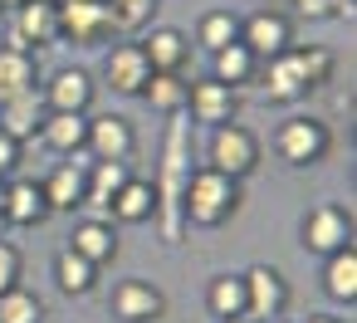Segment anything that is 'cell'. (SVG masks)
I'll use <instances>...</instances> for the list:
<instances>
[{"mask_svg":"<svg viewBox=\"0 0 357 323\" xmlns=\"http://www.w3.org/2000/svg\"><path fill=\"white\" fill-rule=\"evenodd\" d=\"M240 186H245V181H230V176L215 172V167H191L186 191H181V220L196 225V230H220V225H230V220L240 216V201H245Z\"/></svg>","mask_w":357,"mask_h":323,"instance_id":"6da1fadb","label":"cell"},{"mask_svg":"<svg viewBox=\"0 0 357 323\" xmlns=\"http://www.w3.org/2000/svg\"><path fill=\"white\" fill-rule=\"evenodd\" d=\"M186 176H191V157H186V123H172L167 128V157H162V176L152 181L157 186V220L167 230V240L181 235V191H186Z\"/></svg>","mask_w":357,"mask_h":323,"instance_id":"7a4b0ae2","label":"cell"},{"mask_svg":"<svg viewBox=\"0 0 357 323\" xmlns=\"http://www.w3.org/2000/svg\"><path fill=\"white\" fill-rule=\"evenodd\" d=\"M259 162H264L259 133H250L245 123H220V128H211V137H206V167L225 172L230 181H245V176L259 172Z\"/></svg>","mask_w":357,"mask_h":323,"instance_id":"3957f363","label":"cell"},{"mask_svg":"<svg viewBox=\"0 0 357 323\" xmlns=\"http://www.w3.org/2000/svg\"><path fill=\"white\" fill-rule=\"evenodd\" d=\"M274 152H279V162H289L298 172L303 167H318L333 152V128L323 118H313V113H289L274 128Z\"/></svg>","mask_w":357,"mask_h":323,"instance_id":"277c9868","label":"cell"},{"mask_svg":"<svg viewBox=\"0 0 357 323\" xmlns=\"http://www.w3.org/2000/svg\"><path fill=\"white\" fill-rule=\"evenodd\" d=\"M298 245H303V255H313V260H328V255L347 250V245H352V211H347L342 201H318V206L303 211V220H298Z\"/></svg>","mask_w":357,"mask_h":323,"instance_id":"5b68a950","label":"cell"},{"mask_svg":"<svg viewBox=\"0 0 357 323\" xmlns=\"http://www.w3.org/2000/svg\"><path fill=\"white\" fill-rule=\"evenodd\" d=\"M167 308H172L167 289H162L157 279H142V274L118 279L113 294H108V313H113L118 323H162Z\"/></svg>","mask_w":357,"mask_h":323,"instance_id":"8992f818","label":"cell"},{"mask_svg":"<svg viewBox=\"0 0 357 323\" xmlns=\"http://www.w3.org/2000/svg\"><path fill=\"white\" fill-rule=\"evenodd\" d=\"M6 45L10 50H50L59 45V10H54V0H25V6L6 10Z\"/></svg>","mask_w":357,"mask_h":323,"instance_id":"52a82bcc","label":"cell"},{"mask_svg":"<svg viewBox=\"0 0 357 323\" xmlns=\"http://www.w3.org/2000/svg\"><path fill=\"white\" fill-rule=\"evenodd\" d=\"M59 10V40L69 45H84V50H98V45H113V15H108V0H54Z\"/></svg>","mask_w":357,"mask_h":323,"instance_id":"ba28073f","label":"cell"},{"mask_svg":"<svg viewBox=\"0 0 357 323\" xmlns=\"http://www.w3.org/2000/svg\"><path fill=\"white\" fill-rule=\"evenodd\" d=\"M240 274H245V318L274 323V318L289 313L294 289H289L284 269H274V264H250V269H240Z\"/></svg>","mask_w":357,"mask_h":323,"instance_id":"9c48e42d","label":"cell"},{"mask_svg":"<svg viewBox=\"0 0 357 323\" xmlns=\"http://www.w3.org/2000/svg\"><path fill=\"white\" fill-rule=\"evenodd\" d=\"M93 79H103L118 98H137L147 89V79H152V64H147V54H142L137 40H118V45L103 50V64H98Z\"/></svg>","mask_w":357,"mask_h":323,"instance_id":"30bf717a","label":"cell"},{"mask_svg":"<svg viewBox=\"0 0 357 323\" xmlns=\"http://www.w3.org/2000/svg\"><path fill=\"white\" fill-rule=\"evenodd\" d=\"M40 98H45L50 113H93V103H98V79H93V69L64 64V69H54V74L40 84Z\"/></svg>","mask_w":357,"mask_h":323,"instance_id":"8fae6325","label":"cell"},{"mask_svg":"<svg viewBox=\"0 0 357 323\" xmlns=\"http://www.w3.org/2000/svg\"><path fill=\"white\" fill-rule=\"evenodd\" d=\"M84 152L93 162H132L137 157V128L123 113H89V137Z\"/></svg>","mask_w":357,"mask_h":323,"instance_id":"7c38bea8","label":"cell"},{"mask_svg":"<svg viewBox=\"0 0 357 323\" xmlns=\"http://www.w3.org/2000/svg\"><path fill=\"white\" fill-rule=\"evenodd\" d=\"M186 113L201 128H220V123H240V89L220 84V79H191L186 84Z\"/></svg>","mask_w":357,"mask_h":323,"instance_id":"4fadbf2b","label":"cell"},{"mask_svg":"<svg viewBox=\"0 0 357 323\" xmlns=\"http://www.w3.org/2000/svg\"><path fill=\"white\" fill-rule=\"evenodd\" d=\"M240 45L264 64L274 54H284L294 45V20L279 15V10H255V15H240Z\"/></svg>","mask_w":357,"mask_h":323,"instance_id":"5bb4252c","label":"cell"},{"mask_svg":"<svg viewBox=\"0 0 357 323\" xmlns=\"http://www.w3.org/2000/svg\"><path fill=\"white\" fill-rule=\"evenodd\" d=\"M89 152H74V157H64L40 186H45V201H50V211H84V196H89Z\"/></svg>","mask_w":357,"mask_h":323,"instance_id":"9a60e30c","label":"cell"},{"mask_svg":"<svg viewBox=\"0 0 357 323\" xmlns=\"http://www.w3.org/2000/svg\"><path fill=\"white\" fill-rule=\"evenodd\" d=\"M50 201H45V186L30 181V176H10L6 181V206H0V225H15V230H40L50 220Z\"/></svg>","mask_w":357,"mask_h":323,"instance_id":"2e32d148","label":"cell"},{"mask_svg":"<svg viewBox=\"0 0 357 323\" xmlns=\"http://www.w3.org/2000/svg\"><path fill=\"white\" fill-rule=\"evenodd\" d=\"M137 45H142V54H147V64H152V74H186V64H191V35L186 30H176V25H152V30H142L137 35Z\"/></svg>","mask_w":357,"mask_h":323,"instance_id":"e0dca14e","label":"cell"},{"mask_svg":"<svg viewBox=\"0 0 357 323\" xmlns=\"http://www.w3.org/2000/svg\"><path fill=\"white\" fill-rule=\"evenodd\" d=\"M69 250L103 269V264L118 260L123 240H118V225H113L108 216H79V220H74V235H69Z\"/></svg>","mask_w":357,"mask_h":323,"instance_id":"ac0fdd59","label":"cell"},{"mask_svg":"<svg viewBox=\"0 0 357 323\" xmlns=\"http://www.w3.org/2000/svg\"><path fill=\"white\" fill-rule=\"evenodd\" d=\"M255 84L264 89L269 103H298V98H308V84H303V69H298V59H294V45H289L284 54L264 59Z\"/></svg>","mask_w":357,"mask_h":323,"instance_id":"d6986e66","label":"cell"},{"mask_svg":"<svg viewBox=\"0 0 357 323\" xmlns=\"http://www.w3.org/2000/svg\"><path fill=\"white\" fill-rule=\"evenodd\" d=\"M108 220L113 225H152L157 220V186L147 176H128L118 186V196L108 201Z\"/></svg>","mask_w":357,"mask_h":323,"instance_id":"ffe728a7","label":"cell"},{"mask_svg":"<svg viewBox=\"0 0 357 323\" xmlns=\"http://www.w3.org/2000/svg\"><path fill=\"white\" fill-rule=\"evenodd\" d=\"M40 84H45L40 54L0 45V103H10V98H20V93H35Z\"/></svg>","mask_w":357,"mask_h":323,"instance_id":"44dd1931","label":"cell"},{"mask_svg":"<svg viewBox=\"0 0 357 323\" xmlns=\"http://www.w3.org/2000/svg\"><path fill=\"white\" fill-rule=\"evenodd\" d=\"M45 118H50V108H45V98H40V89H35V93H20V98H10V103H0V128H6L20 147L40 137Z\"/></svg>","mask_w":357,"mask_h":323,"instance_id":"7402d4cb","label":"cell"},{"mask_svg":"<svg viewBox=\"0 0 357 323\" xmlns=\"http://www.w3.org/2000/svg\"><path fill=\"white\" fill-rule=\"evenodd\" d=\"M84 137H89V113H50L45 128H40V142H45L54 157L84 152Z\"/></svg>","mask_w":357,"mask_h":323,"instance_id":"603a6c76","label":"cell"},{"mask_svg":"<svg viewBox=\"0 0 357 323\" xmlns=\"http://www.w3.org/2000/svg\"><path fill=\"white\" fill-rule=\"evenodd\" d=\"M323 294L333 303H342V308L357 303V245H347V250L323 260Z\"/></svg>","mask_w":357,"mask_h":323,"instance_id":"cb8c5ba5","label":"cell"},{"mask_svg":"<svg viewBox=\"0 0 357 323\" xmlns=\"http://www.w3.org/2000/svg\"><path fill=\"white\" fill-rule=\"evenodd\" d=\"M54 284H59V294H69V299H89L93 289H98V264H89L84 255H74L69 245L54 255Z\"/></svg>","mask_w":357,"mask_h":323,"instance_id":"d4e9b609","label":"cell"},{"mask_svg":"<svg viewBox=\"0 0 357 323\" xmlns=\"http://www.w3.org/2000/svg\"><path fill=\"white\" fill-rule=\"evenodd\" d=\"M186 74H152L147 79V89L137 93L152 113H162V118H181L186 113Z\"/></svg>","mask_w":357,"mask_h":323,"instance_id":"484cf974","label":"cell"},{"mask_svg":"<svg viewBox=\"0 0 357 323\" xmlns=\"http://www.w3.org/2000/svg\"><path fill=\"white\" fill-rule=\"evenodd\" d=\"M206 313L220 323V318H240L245 313V274L225 269V274H211L206 284Z\"/></svg>","mask_w":357,"mask_h":323,"instance_id":"4316f807","label":"cell"},{"mask_svg":"<svg viewBox=\"0 0 357 323\" xmlns=\"http://www.w3.org/2000/svg\"><path fill=\"white\" fill-rule=\"evenodd\" d=\"M211 79H220V84H230V89H245V84L259 79V59H255L245 45H225V50L211 54Z\"/></svg>","mask_w":357,"mask_h":323,"instance_id":"83f0119b","label":"cell"},{"mask_svg":"<svg viewBox=\"0 0 357 323\" xmlns=\"http://www.w3.org/2000/svg\"><path fill=\"white\" fill-rule=\"evenodd\" d=\"M225 45H240V15H235V10H206V15L196 20V50L215 54V50H225Z\"/></svg>","mask_w":357,"mask_h":323,"instance_id":"f1b7e54d","label":"cell"},{"mask_svg":"<svg viewBox=\"0 0 357 323\" xmlns=\"http://www.w3.org/2000/svg\"><path fill=\"white\" fill-rule=\"evenodd\" d=\"M157 10H162V0H108L113 30H118V35H128V40H137L142 30H152Z\"/></svg>","mask_w":357,"mask_h":323,"instance_id":"f546056e","label":"cell"},{"mask_svg":"<svg viewBox=\"0 0 357 323\" xmlns=\"http://www.w3.org/2000/svg\"><path fill=\"white\" fill-rule=\"evenodd\" d=\"M0 323H45V299L25 284L0 294Z\"/></svg>","mask_w":357,"mask_h":323,"instance_id":"4dcf8cb0","label":"cell"},{"mask_svg":"<svg viewBox=\"0 0 357 323\" xmlns=\"http://www.w3.org/2000/svg\"><path fill=\"white\" fill-rule=\"evenodd\" d=\"M294 59H298V69H303V84H308V93H318V89H328L333 84V54L323 50V45H294Z\"/></svg>","mask_w":357,"mask_h":323,"instance_id":"1f68e13d","label":"cell"},{"mask_svg":"<svg viewBox=\"0 0 357 323\" xmlns=\"http://www.w3.org/2000/svg\"><path fill=\"white\" fill-rule=\"evenodd\" d=\"M25 279V250L15 245V240H6V235H0V294H6V289H15Z\"/></svg>","mask_w":357,"mask_h":323,"instance_id":"d6a6232c","label":"cell"},{"mask_svg":"<svg viewBox=\"0 0 357 323\" xmlns=\"http://www.w3.org/2000/svg\"><path fill=\"white\" fill-rule=\"evenodd\" d=\"M303 20H328V15H352V6H342V0H294Z\"/></svg>","mask_w":357,"mask_h":323,"instance_id":"836d02e7","label":"cell"},{"mask_svg":"<svg viewBox=\"0 0 357 323\" xmlns=\"http://www.w3.org/2000/svg\"><path fill=\"white\" fill-rule=\"evenodd\" d=\"M20 152H25V147H20V142H15L6 128H0V181H10V176H15V167H20Z\"/></svg>","mask_w":357,"mask_h":323,"instance_id":"e575fe53","label":"cell"},{"mask_svg":"<svg viewBox=\"0 0 357 323\" xmlns=\"http://www.w3.org/2000/svg\"><path fill=\"white\" fill-rule=\"evenodd\" d=\"M303 323H347V318H337V313H308Z\"/></svg>","mask_w":357,"mask_h":323,"instance_id":"d590c367","label":"cell"},{"mask_svg":"<svg viewBox=\"0 0 357 323\" xmlns=\"http://www.w3.org/2000/svg\"><path fill=\"white\" fill-rule=\"evenodd\" d=\"M15 6H25V0H0V10H15Z\"/></svg>","mask_w":357,"mask_h":323,"instance_id":"8d00e7d4","label":"cell"},{"mask_svg":"<svg viewBox=\"0 0 357 323\" xmlns=\"http://www.w3.org/2000/svg\"><path fill=\"white\" fill-rule=\"evenodd\" d=\"M220 323H255V318H245V313H240V318H220Z\"/></svg>","mask_w":357,"mask_h":323,"instance_id":"74e56055","label":"cell"},{"mask_svg":"<svg viewBox=\"0 0 357 323\" xmlns=\"http://www.w3.org/2000/svg\"><path fill=\"white\" fill-rule=\"evenodd\" d=\"M0 206H6V181H0Z\"/></svg>","mask_w":357,"mask_h":323,"instance_id":"f35d334b","label":"cell"},{"mask_svg":"<svg viewBox=\"0 0 357 323\" xmlns=\"http://www.w3.org/2000/svg\"><path fill=\"white\" fill-rule=\"evenodd\" d=\"M274 323H289V318H274Z\"/></svg>","mask_w":357,"mask_h":323,"instance_id":"ab89813d","label":"cell"},{"mask_svg":"<svg viewBox=\"0 0 357 323\" xmlns=\"http://www.w3.org/2000/svg\"><path fill=\"white\" fill-rule=\"evenodd\" d=\"M342 6H352V0H342Z\"/></svg>","mask_w":357,"mask_h":323,"instance_id":"60d3db41","label":"cell"},{"mask_svg":"<svg viewBox=\"0 0 357 323\" xmlns=\"http://www.w3.org/2000/svg\"><path fill=\"white\" fill-rule=\"evenodd\" d=\"M0 15H6V10H0Z\"/></svg>","mask_w":357,"mask_h":323,"instance_id":"b9f144b4","label":"cell"},{"mask_svg":"<svg viewBox=\"0 0 357 323\" xmlns=\"http://www.w3.org/2000/svg\"><path fill=\"white\" fill-rule=\"evenodd\" d=\"M45 323H50V318H45Z\"/></svg>","mask_w":357,"mask_h":323,"instance_id":"7bdbcfd3","label":"cell"}]
</instances>
